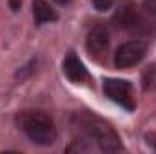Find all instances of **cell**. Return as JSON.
I'll use <instances>...</instances> for the list:
<instances>
[{"mask_svg": "<svg viewBox=\"0 0 156 154\" xmlns=\"http://www.w3.org/2000/svg\"><path fill=\"white\" fill-rule=\"evenodd\" d=\"M18 129L37 145H51L56 140V127L53 118L38 111H26L16 116Z\"/></svg>", "mask_w": 156, "mask_h": 154, "instance_id": "1", "label": "cell"}, {"mask_svg": "<svg viewBox=\"0 0 156 154\" xmlns=\"http://www.w3.org/2000/svg\"><path fill=\"white\" fill-rule=\"evenodd\" d=\"M80 123H82V129L87 134V140H94V143L98 145V151L116 152V151L122 149V143H120L116 131L105 120L85 113L80 118Z\"/></svg>", "mask_w": 156, "mask_h": 154, "instance_id": "2", "label": "cell"}, {"mask_svg": "<svg viewBox=\"0 0 156 154\" xmlns=\"http://www.w3.org/2000/svg\"><path fill=\"white\" fill-rule=\"evenodd\" d=\"M104 93L109 100H113L115 103L122 105L127 111H134L136 107V100H134V93H133V85L127 80H118L111 78L105 80L104 83Z\"/></svg>", "mask_w": 156, "mask_h": 154, "instance_id": "3", "label": "cell"}, {"mask_svg": "<svg viewBox=\"0 0 156 154\" xmlns=\"http://www.w3.org/2000/svg\"><path fill=\"white\" fill-rule=\"evenodd\" d=\"M147 51V44L144 40H129L125 44H122L115 53V65L118 69H129L133 65H136Z\"/></svg>", "mask_w": 156, "mask_h": 154, "instance_id": "4", "label": "cell"}, {"mask_svg": "<svg viewBox=\"0 0 156 154\" xmlns=\"http://www.w3.org/2000/svg\"><path fill=\"white\" fill-rule=\"evenodd\" d=\"M115 20L118 22V26L127 27V29L142 27V22H144L142 16L136 11V5L131 0H122L120 2V5L116 9V15H115Z\"/></svg>", "mask_w": 156, "mask_h": 154, "instance_id": "5", "label": "cell"}, {"mask_svg": "<svg viewBox=\"0 0 156 154\" xmlns=\"http://www.w3.org/2000/svg\"><path fill=\"white\" fill-rule=\"evenodd\" d=\"M85 47H87V51H89L91 54H94V56L104 54V53L107 51V47H109V33H107V29L102 27V26L93 27V29L89 31V35H87Z\"/></svg>", "mask_w": 156, "mask_h": 154, "instance_id": "6", "label": "cell"}, {"mask_svg": "<svg viewBox=\"0 0 156 154\" xmlns=\"http://www.w3.org/2000/svg\"><path fill=\"white\" fill-rule=\"evenodd\" d=\"M64 73H66V76L69 78L73 83H83L89 78L87 69L83 67L82 60L78 58L76 54H73V53H69L66 56V60H64Z\"/></svg>", "mask_w": 156, "mask_h": 154, "instance_id": "7", "label": "cell"}, {"mask_svg": "<svg viewBox=\"0 0 156 154\" xmlns=\"http://www.w3.org/2000/svg\"><path fill=\"white\" fill-rule=\"evenodd\" d=\"M33 16L38 24L45 22H55L56 20V11L45 2V0H35L33 2Z\"/></svg>", "mask_w": 156, "mask_h": 154, "instance_id": "8", "label": "cell"}, {"mask_svg": "<svg viewBox=\"0 0 156 154\" xmlns=\"http://www.w3.org/2000/svg\"><path fill=\"white\" fill-rule=\"evenodd\" d=\"M93 5L98 9V11H107L115 5V0H93Z\"/></svg>", "mask_w": 156, "mask_h": 154, "instance_id": "9", "label": "cell"}, {"mask_svg": "<svg viewBox=\"0 0 156 154\" xmlns=\"http://www.w3.org/2000/svg\"><path fill=\"white\" fill-rule=\"evenodd\" d=\"M145 9H147L153 16H156V0H145Z\"/></svg>", "mask_w": 156, "mask_h": 154, "instance_id": "10", "label": "cell"}, {"mask_svg": "<svg viewBox=\"0 0 156 154\" xmlns=\"http://www.w3.org/2000/svg\"><path fill=\"white\" fill-rule=\"evenodd\" d=\"M18 7H20V0H11V9L16 11Z\"/></svg>", "mask_w": 156, "mask_h": 154, "instance_id": "11", "label": "cell"}, {"mask_svg": "<svg viewBox=\"0 0 156 154\" xmlns=\"http://www.w3.org/2000/svg\"><path fill=\"white\" fill-rule=\"evenodd\" d=\"M55 2H58V4H67V2H71V0H55Z\"/></svg>", "mask_w": 156, "mask_h": 154, "instance_id": "12", "label": "cell"}]
</instances>
